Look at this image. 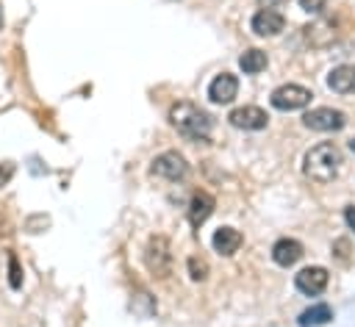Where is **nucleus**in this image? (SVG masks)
<instances>
[{"mask_svg":"<svg viewBox=\"0 0 355 327\" xmlns=\"http://www.w3.org/2000/svg\"><path fill=\"white\" fill-rule=\"evenodd\" d=\"M341 169V150L333 141H322L305 152L302 172L316 183H330Z\"/></svg>","mask_w":355,"mask_h":327,"instance_id":"1","label":"nucleus"},{"mask_svg":"<svg viewBox=\"0 0 355 327\" xmlns=\"http://www.w3.org/2000/svg\"><path fill=\"white\" fill-rule=\"evenodd\" d=\"M169 122L186 136V139H194V141H208L211 136V116L197 108L194 103H175L169 108Z\"/></svg>","mask_w":355,"mask_h":327,"instance_id":"2","label":"nucleus"},{"mask_svg":"<svg viewBox=\"0 0 355 327\" xmlns=\"http://www.w3.org/2000/svg\"><path fill=\"white\" fill-rule=\"evenodd\" d=\"M311 89H305V86H297V83H283V86H277L275 91H272V97H269V103L277 108V111H300V108H305L308 103H311Z\"/></svg>","mask_w":355,"mask_h":327,"instance_id":"3","label":"nucleus"},{"mask_svg":"<svg viewBox=\"0 0 355 327\" xmlns=\"http://www.w3.org/2000/svg\"><path fill=\"white\" fill-rule=\"evenodd\" d=\"M302 122H305V127H311V130L333 133V130H341V127L347 125V116H344L341 111H336V108L322 105V108H311V111L302 116Z\"/></svg>","mask_w":355,"mask_h":327,"instance_id":"4","label":"nucleus"},{"mask_svg":"<svg viewBox=\"0 0 355 327\" xmlns=\"http://www.w3.org/2000/svg\"><path fill=\"white\" fill-rule=\"evenodd\" d=\"M144 263H147V269H150L155 277H166V274H169L172 255H169V241H166L164 236H153V238L147 241Z\"/></svg>","mask_w":355,"mask_h":327,"instance_id":"5","label":"nucleus"},{"mask_svg":"<svg viewBox=\"0 0 355 327\" xmlns=\"http://www.w3.org/2000/svg\"><path fill=\"white\" fill-rule=\"evenodd\" d=\"M153 175H158L164 180H183L189 175V164H186V158L180 152L166 150L153 161Z\"/></svg>","mask_w":355,"mask_h":327,"instance_id":"6","label":"nucleus"},{"mask_svg":"<svg viewBox=\"0 0 355 327\" xmlns=\"http://www.w3.org/2000/svg\"><path fill=\"white\" fill-rule=\"evenodd\" d=\"M327 269L324 266H305L302 272H297V277H294V285H297V291H302L305 297H316V294H322L324 288H327Z\"/></svg>","mask_w":355,"mask_h":327,"instance_id":"7","label":"nucleus"},{"mask_svg":"<svg viewBox=\"0 0 355 327\" xmlns=\"http://www.w3.org/2000/svg\"><path fill=\"white\" fill-rule=\"evenodd\" d=\"M227 119H230V125L239 127V130H263L266 122H269L266 111L258 108V105H241V108H233Z\"/></svg>","mask_w":355,"mask_h":327,"instance_id":"8","label":"nucleus"},{"mask_svg":"<svg viewBox=\"0 0 355 327\" xmlns=\"http://www.w3.org/2000/svg\"><path fill=\"white\" fill-rule=\"evenodd\" d=\"M236 94H239V80H236V75H230V72L216 75V78L211 80V86H208V97H211V103H216V105L233 103Z\"/></svg>","mask_w":355,"mask_h":327,"instance_id":"9","label":"nucleus"},{"mask_svg":"<svg viewBox=\"0 0 355 327\" xmlns=\"http://www.w3.org/2000/svg\"><path fill=\"white\" fill-rule=\"evenodd\" d=\"M283 28H286V17L280 11H275V8H261L252 17V30L258 36H277Z\"/></svg>","mask_w":355,"mask_h":327,"instance_id":"10","label":"nucleus"},{"mask_svg":"<svg viewBox=\"0 0 355 327\" xmlns=\"http://www.w3.org/2000/svg\"><path fill=\"white\" fill-rule=\"evenodd\" d=\"M216 208V200L208 194V191H194L191 194V202H189V222L194 227H200Z\"/></svg>","mask_w":355,"mask_h":327,"instance_id":"11","label":"nucleus"},{"mask_svg":"<svg viewBox=\"0 0 355 327\" xmlns=\"http://www.w3.org/2000/svg\"><path fill=\"white\" fill-rule=\"evenodd\" d=\"M302 258V244L297 238H280L272 247V260L277 266H294Z\"/></svg>","mask_w":355,"mask_h":327,"instance_id":"12","label":"nucleus"},{"mask_svg":"<svg viewBox=\"0 0 355 327\" xmlns=\"http://www.w3.org/2000/svg\"><path fill=\"white\" fill-rule=\"evenodd\" d=\"M327 86L338 94H349L355 91V64H341L336 69H330L327 75Z\"/></svg>","mask_w":355,"mask_h":327,"instance_id":"13","label":"nucleus"},{"mask_svg":"<svg viewBox=\"0 0 355 327\" xmlns=\"http://www.w3.org/2000/svg\"><path fill=\"white\" fill-rule=\"evenodd\" d=\"M241 233L236 230V227H219L216 233H214V249L219 252V255H225V258H230V255H236L239 252V247H241Z\"/></svg>","mask_w":355,"mask_h":327,"instance_id":"14","label":"nucleus"},{"mask_svg":"<svg viewBox=\"0 0 355 327\" xmlns=\"http://www.w3.org/2000/svg\"><path fill=\"white\" fill-rule=\"evenodd\" d=\"M330 319H333V310H330V305H324V302L311 305V308H305V310L300 313V324H302V327H319V324H327Z\"/></svg>","mask_w":355,"mask_h":327,"instance_id":"15","label":"nucleus"},{"mask_svg":"<svg viewBox=\"0 0 355 327\" xmlns=\"http://www.w3.org/2000/svg\"><path fill=\"white\" fill-rule=\"evenodd\" d=\"M239 67L247 72V75H258L261 69H266V53L263 50H244L241 58H239Z\"/></svg>","mask_w":355,"mask_h":327,"instance_id":"16","label":"nucleus"},{"mask_svg":"<svg viewBox=\"0 0 355 327\" xmlns=\"http://www.w3.org/2000/svg\"><path fill=\"white\" fill-rule=\"evenodd\" d=\"M189 277L197 280V283H202V280L208 277V263H205L202 258L191 255V258H189Z\"/></svg>","mask_w":355,"mask_h":327,"instance_id":"17","label":"nucleus"},{"mask_svg":"<svg viewBox=\"0 0 355 327\" xmlns=\"http://www.w3.org/2000/svg\"><path fill=\"white\" fill-rule=\"evenodd\" d=\"M8 283H11V288L22 285V269H19L17 255H8Z\"/></svg>","mask_w":355,"mask_h":327,"instance_id":"18","label":"nucleus"},{"mask_svg":"<svg viewBox=\"0 0 355 327\" xmlns=\"http://www.w3.org/2000/svg\"><path fill=\"white\" fill-rule=\"evenodd\" d=\"M300 6H302V11H308V14H319V11L324 8V0H300Z\"/></svg>","mask_w":355,"mask_h":327,"instance_id":"19","label":"nucleus"},{"mask_svg":"<svg viewBox=\"0 0 355 327\" xmlns=\"http://www.w3.org/2000/svg\"><path fill=\"white\" fill-rule=\"evenodd\" d=\"M11 175H14V164H0V186H6L8 180H11Z\"/></svg>","mask_w":355,"mask_h":327,"instance_id":"20","label":"nucleus"},{"mask_svg":"<svg viewBox=\"0 0 355 327\" xmlns=\"http://www.w3.org/2000/svg\"><path fill=\"white\" fill-rule=\"evenodd\" d=\"M344 219H347V224H349V230H355V205H349V208H344Z\"/></svg>","mask_w":355,"mask_h":327,"instance_id":"21","label":"nucleus"},{"mask_svg":"<svg viewBox=\"0 0 355 327\" xmlns=\"http://www.w3.org/2000/svg\"><path fill=\"white\" fill-rule=\"evenodd\" d=\"M263 8H275V6H280V3H286V0H258Z\"/></svg>","mask_w":355,"mask_h":327,"instance_id":"22","label":"nucleus"},{"mask_svg":"<svg viewBox=\"0 0 355 327\" xmlns=\"http://www.w3.org/2000/svg\"><path fill=\"white\" fill-rule=\"evenodd\" d=\"M3 227H6V219H3V213H0V233H3Z\"/></svg>","mask_w":355,"mask_h":327,"instance_id":"23","label":"nucleus"},{"mask_svg":"<svg viewBox=\"0 0 355 327\" xmlns=\"http://www.w3.org/2000/svg\"><path fill=\"white\" fill-rule=\"evenodd\" d=\"M349 150H352V152H355V139H352V141H349Z\"/></svg>","mask_w":355,"mask_h":327,"instance_id":"24","label":"nucleus"},{"mask_svg":"<svg viewBox=\"0 0 355 327\" xmlns=\"http://www.w3.org/2000/svg\"><path fill=\"white\" fill-rule=\"evenodd\" d=\"M0 28H3V8H0Z\"/></svg>","mask_w":355,"mask_h":327,"instance_id":"25","label":"nucleus"}]
</instances>
